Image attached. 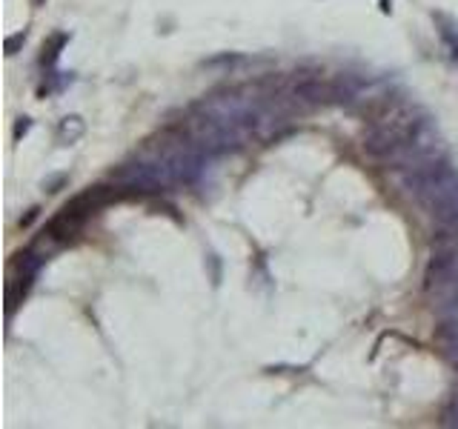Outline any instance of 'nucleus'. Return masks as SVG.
I'll list each match as a JSON object with an SVG mask.
<instances>
[{"label": "nucleus", "mask_w": 458, "mask_h": 429, "mask_svg": "<svg viewBox=\"0 0 458 429\" xmlns=\"http://www.w3.org/2000/svg\"><path fill=\"white\" fill-rule=\"evenodd\" d=\"M438 154H444V146H441V132H438L435 121L427 114V118L421 121V126H418V129L412 132L410 143H407V146H404V152H401L398 158H395V163H392V166H398V169H410V166L421 163V161L438 158Z\"/></svg>", "instance_id": "obj_1"}, {"label": "nucleus", "mask_w": 458, "mask_h": 429, "mask_svg": "<svg viewBox=\"0 0 458 429\" xmlns=\"http://www.w3.org/2000/svg\"><path fill=\"white\" fill-rule=\"evenodd\" d=\"M455 174H458V166H452V161L447 154H438V158L421 161L410 169H401V183H404L407 192L418 194V192H424V189L441 183L447 178H455Z\"/></svg>", "instance_id": "obj_2"}, {"label": "nucleus", "mask_w": 458, "mask_h": 429, "mask_svg": "<svg viewBox=\"0 0 458 429\" xmlns=\"http://www.w3.org/2000/svg\"><path fill=\"white\" fill-rule=\"evenodd\" d=\"M286 92L295 103L301 106H323L332 103V92H330V81H323L321 72H310L301 69L290 74V83H286Z\"/></svg>", "instance_id": "obj_3"}, {"label": "nucleus", "mask_w": 458, "mask_h": 429, "mask_svg": "<svg viewBox=\"0 0 458 429\" xmlns=\"http://www.w3.org/2000/svg\"><path fill=\"white\" fill-rule=\"evenodd\" d=\"M367 83L361 81V77L355 74H338L330 81V92H332V103H344V106H352L358 101L361 89H364Z\"/></svg>", "instance_id": "obj_4"}, {"label": "nucleus", "mask_w": 458, "mask_h": 429, "mask_svg": "<svg viewBox=\"0 0 458 429\" xmlns=\"http://www.w3.org/2000/svg\"><path fill=\"white\" fill-rule=\"evenodd\" d=\"M83 134H86V121L81 118V114H66V118L57 121L54 141L61 146H72V143H78Z\"/></svg>", "instance_id": "obj_5"}, {"label": "nucleus", "mask_w": 458, "mask_h": 429, "mask_svg": "<svg viewBox=\"0 0 458 429\" xmlns=\"http://www.w3.org/2000/svg\"><path fill=\"white\" fill-rule=\"evenodd\" d=\"M32 283H34V275H17L14 281H9V286H6V318H12L14 309L23 303Z\"/></svg>", "instance_id": "obj_6"}, {"label": "nucleus", "mask_w": 458, "mask_h": 429, "mask_svg": "<svg viewBox=\"0 0 458 429\" xmlns=\"http://www.w3.org/2000/svg\"><path fill=\"white\" fill-rule=\"evenodd\" d=\"M432 21L438 23V34H441L444 46L450 49L452 61H458V23L452 21L450 14H444V12H432Z\"/></svg>", "instance_id": "obj_7"}, {"label": "nucleus", "mask_w": 458, "mask_h": 429, "mask_svg": "<svg viewBox=\"0 0 458 429\" xmlns=\"http://www.w3.org/2000/svg\"><path fill=\"white\" fill-rule=\"evenodd\" d=\"M46 255L43 252H37V249H23V252H17L14 255V269H17V275H37L43 266Z\"/></svg>", "instance_id": "obj_8"}, {"label": "nucleus", "mask_w": 458, "mask_h": 429, "mask_svg": "<svg viewBox=\"0 0 458 429\" xmlns=\"http://www.w3.org/2000/svg\"><path fill=\"white\" fill-rule=\"evenodd\" d=\"M69 43V34L66 32H57V34H52L49 41L43 43V54H41V63L46 66V69H52L54 63H57V57H61V49Z\"/></svg>", "instance_id": "obj_9"}, {"label": "nucleus", "mask_w": 458, "mask_h": 429, "mask_svg": "<svg viewBox=\"0 0 458 429\" xmlns=\"http://www.w3.org/2000/svg\"><path fill=\"white\" fill-rule=\"evenodd\" d=\"M243 61H246V57L238 54V52H221V54H215V57H206L201 66H203V69H232V66H241Z\"/></svg>", "instance_id": "obj_10"}, {"label": "nucleus", "mask_w": 458, "mask_h": 429, "mask_svg": "<svg viewBox=\"0 0 458 429\" xmlns=\"http://www.w3.org/2000/svg\"><path fill=\"white\" fill-rule=\"evenodd\" d=\"M66 183H69V174H66V172H49L46 178L41 181V189H43L46 194H57L61 189H66Z\"/></svg>", "instance_id": "obj_11"}, {"label": "nucleus", "mask_w": 458, "mask_h": 429, "mask_svg": "<svg viewBox=\"0 0 458 429\" xmlns=\"http://www.w3.org/2000/svg\"><path fill=\"white\" fill-rule=\"evenodd\" d=\"M435 338L441 343H458V318H447V321L438 323Z\"/></svg>", "instance_id": "obj_12"}, {"label": "nucleus", "mask_w": 458, "mask_h": 429, "mask_svg": "<svg viewBox=\"0 0 458 429\" xmlns=\"http://www.w3.org/2000/svg\"><path fill=\"white\" fill-rule=\"evenodd\" d=\"M432 309H435L438 321H447V318H458V295H450V298H444V301L432 303Z\"/></svg>", "instance_id": "obj_13"}, {"label": "nucleus", "mask_w": 458, "mask_h": 429, "mask_svg": "<svg viewBox=\"0 0 458 429\" xmlns=\"http://www.w3.org/2000/svg\"><path fill=\"white\" fill-rule=\"evenodd\" d=\"M23 43H26V32H14V34H9V37H6V43H3V52H6L9 57H14L17 52L23 49Z\"/></svg>", "instance_id": "obj_14"}, {"label": "nucleus", "mask_w": 458, "mask_h": 429, "mask_svg": "<svg viewBox=\"0 0 458 429\" xmlns=\"http://www.w3.org/2000/svg\"><path fill=\"white\" fill-rule=\"evenodd\" d=\"M206 263H209V278H212V286H218L221 283V258L215 255V252H209Z\"/></svg>", "instance_id": "obj_15"}, {"label": "nucleus", "mask_w": 458, "mask_h": 429, "mask_svg": "<svg viewBox=\"0 0 458 429\" xmlns=\"http://www.w3.org/2000/svg\"><path fill=\"white\" fill-rule=\"evenodd\" d=\"M29 129H32V118H26V114H23V118H17L14 121V141H23L26 138V134H29Z\"/></svg>", "instance_id": "obj_16"}, {"label": "nucleus", "mask_w": 458, "mask_h": 429, "mask_svg": "<svg viewBox=\"0 0 458 429\" xmlns=\"http://www.w3.org/2000/svg\"><path fill=\"white\" fill-rule=\"evenodd\" d=\"M37 214H41V206H29L26 214H21V221H17V226L21 229H29L34 221H37Z\"/></svg>", "instance_id": "obj_17"}, {"label": "nucleus", "mask_w": 458, "mask_h": 429, "mask_svg": "<svg viewBox=\"0 0 458 429\" xmlns=\"http://www.w3.org/2000/svg\"><path fill=\"white\" fill-rule=\"evenodd\" d=\"M444 355H447V361L452 363V369L458 372V343H444Z\"/></svg>", "instance_id": "obj_18"}, {"label": "nucleus", "mask_w": 458, "mask_h": 429, "mask_svg": "<svg viewBox=\"0 0 458 429\" xmlns=\"http://www.w3.org/2000/svg\"><path fill=\"white\" fill-rule=\"evenodd\" d=\"M378 6H381V12H384V14H390L392 12V0H378Z\"/></svg>", "instance_id": "obj_19"}, {"label": "nucleus", "mask_w": 458, "mask_h": 429, "mask_svg": "<svg viewBox=\"0 0 458 429\" xmlns=\"http://www.w3.org/2000/svg\"><path fill=\"white\" fill-rule=\"evenodd\" d=\"M450 403H452V406L458 409V392H452V401H450Z\"/></svg>", "instance_id": "obj_20"}, {"label": "nucleus", "mask_w": 458, "mask_h": 429, "mask_svg": "<svg viewBox=\"0 0 458 429\" xmlns=\"http://www.w3.org/2000/svg\"><path fill=\"white\" fill-rule=\"evenodd\" d=\"M46 3V0H32V6H43Z\"/></svg>", "instance_id": "obj_21"}]
</instances>
